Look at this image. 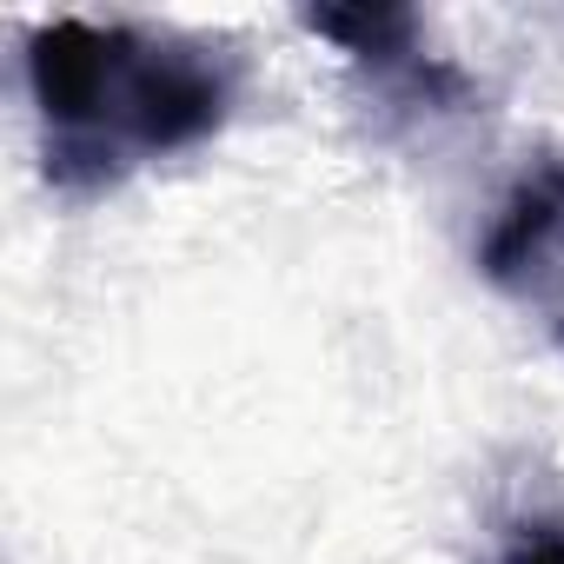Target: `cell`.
<instances>
[{"mask_svg": "<svg viewBox=\"0 0 564 564\" xmlns=\"http://www.w3.org/2000/svg\"><path fill=\"white\" fill-rule=\"evenodd\" d=\"M41 166L61 199H100L153 160H180L239 113V61L140 21H41L21 54Z\"/></svg>", "mask_w": 564, "mask_h": 564, "instance_id": "1", "label": "cell"}, {"mask_svg": "<svg viewBox=\"0 0 564 564\" xmlns=\"http://www.w3.org/2000/svg\"><path fill=\"white\" fill-rule=\"evenodd\" d=\"M478 272L511 300H551L564 286V153H544L511 180L478 232Z\"/></svg>", "mask_w": 564, "mask_h": 564, "instance_id": "2", "label": "cell"}, {"mask_svg": "<svg viewBox=\"0 0 564 564\" xmlns=\"http://www.w3.org/2000/svg\"><path fill=\"white\" fill-rule=\"evenodd\" d=\"M306 34L333 41L352 67L372 74V67H392V61L419 54L425 21L412 8H319V14H306Z\"/></svg>", "mask_w": 564, "mask_h": 564, "instance_id": "3", "label": "cell"}, {"mask_svg": "<svg viewBox=\"0 0 564 564\" xmlns=\"http://www.w3.org/2000/svg\"><path fill=\"white\" fill-rule=\"evenodd\" d=\"M485 564H564V505H518L491 531Z\"/></svg>", "mask_w": 564, "mask_h": 564, "instance_id": "4", "label": "cell"}]
</instances>
